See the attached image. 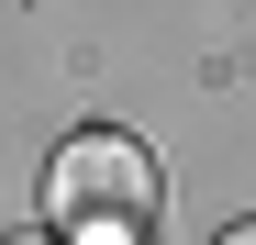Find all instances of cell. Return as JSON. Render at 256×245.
Masks as SVG:
<instances>
[{
	"mask_svg": "<svg viewBox=\"0 0 256 245\" xmlns=\"http://www.w3.org/2000/svg\"><path fill=\"white\" fill-rule=\"evenodd\" d=\"M45 200H56L67 245H145V223H156V156L134 134H67L56 168H45Z\"/></svg>",
	"mask_w": 256,
	"mask_h": 245,
	"instance_id": "cell-1",
	"label": "cell"
},
{
	"mask_svg": "<svg viewBox=\"0 0 256 245\" xmlns=\"http://www.w3.org/2000/svg\"><path fill=\"white\" fill-rule=\"evenodd\" d=\"M223 245H256V223H234V234H223Z\"/></svg>",
	"mask_w": 256,
	"mask_h": 245,
	"instance_id": "cell-2",
	"label": "cell"
},
{
	"mask_svg": "<svg viewBox=\"0 0 256 245\" xmlns=\"http://www.w3.org/2000/svg\"><path fill=\"white\" fill-rule=\"evenodd\" d=\"M12 245H45V234H12Z\"/></svg>",
	"mask_w": 256,
	"mask_h": 245,
	"instance_id": "cell-3",
	"label": "cell"
}]
</instances>
